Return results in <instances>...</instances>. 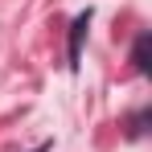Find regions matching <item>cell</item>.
<instances>
[{
  "mask_svg": "<svg viewBox=\"0 0 152 152\" xmlns=\"http://www.w3.org/2000/svg\"><path fill=\"white\" fill-rule=\"evenodd\" d=\"M86 29H91V8H86V12H78L74 21H70V70H78V58H82V37H86Z\"/></svg>",
  "mask_w": 152,
  "mask_h": 152,
  "instance_id": "6da1fadb",
  "label": "cell"
},
{
  "mask_svg": "<svg viewBox=\"0 0 152 152\" xmlns=\"http://www.w3.org/2000/svg\"><path fill=\"white\" fill-rule=\"evenodd\" d=\"M148 45H152L148 33H140L136 45H132V66H136V74H148V70H152V66H148Z\"/></svg>",
  "mask_w": 152,
  "mask_h": 152,
  "instance_id": "7a4b0ae2",
  "label": "cell"
}]
</instances>
